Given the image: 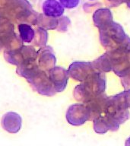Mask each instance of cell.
Instances as JSON below:
<instances>
[{
    "instance_id": "7a4b0ae2",
    "label": "cell",
    "mask_w": 130,
    "mask_h": 146,
    "mask_svg": "<svg viewBox=\"0 0 130 146\" xmlns=\"http://www.w3.org/2000/svg\"><path fill=\"white\" fill-rule=\"evenodd\" d=\"M106 84V78L103 72L94 71L82 84L75 87L73 95L78 101L88 102L92 98L104 92Z\"/></svg>"
},
{
    "instance_id": "52a82bcc",
    "label": "cell",
    "mask_w": 130,
    "mask_h": 146,
    "mask_svg": "<svg viewBox=\"0 0 130 146\" xmlns=\"http://www.w3.org/2000/svg\"><path fill=\"white\" fill-rule=\"evenodd\" d=\"M36 62L39 68L46 72H49L56 66V58L51 46H44L37 51Z\"/></svg>"
},
{
    "instance_id": "7c38bea8",
    "label": "cell",
    "mask_w": 130,
    "mask_h": 146,
    "mask_svg": "<svg viewBox=\"0 0 130 146\" xmlns=\"http://www.w3.org/2000/svg\"><path fill=\"white\" fill-rule=\"evenodd\" d=\"M15 34L13 22L9 18L0 15V39L3 42V44Z\"/></svg>"
},
{
    "instance_id": "6da1fadb",
    "label": "cell",
    "mask_w": 130,
    "mask_h": 146,
    "mask_svg": "<svg viewBox=\"0 0 130 146\" xmlns=\"http://www.w3.org/2000/svg\"><path fill=\"white\" fill-rule=\"evenodd\" d=\"M16 72L18 75L26 78L32 88L41 95L51 97L56 93L49 74L39 68L36 60L21 64L17 66Z\"/></svg>"
},
{
    "instance_id": "e0dca14e",
    "label": "cell",
    "mask_w": 130,
    "mask_h": 146,
    "mask_svg": "<svg viewBox=\"0 0 130 146\" xmlns=\"http://www.w3.org/2000/svg\"><path fill=\"white\" fill-rule=\"evenodd\" d=\"M70 20L68 17H59L58 19V26L56 27V30L59 32H66L67 31L69 25H70Z\"/></svg>"
},
{
    "instance_id": "d6986e66",
    "label": "cell",
    "mask_w": 130,
    "mask_h": 146,
    "mask_svg": "<svg viewBox=\"0 0 130 146\" xmlns=\"http://www.w3.org/2000/svg\"><path fill=\"white\" fill-rule=\"evenodd\" d=\"M121 82L125 89H130V69L125 76L122 77Z\"/></svg>"
},
{
    "instance_id": "ffe728a7",
    "label": "cell",
    "mask_w": 130,
    "mask_h": 146,
    "mask_svg": "<svg viewBox=\"0 0 130 146\" xmlns=\"http://www.w3.org/2000/svg\"><path fill=\"white\" fill-rule=\"evenodd\" d=\"M123 94L126 106H127L128 108H130V89H127L126 91H123Z\"/></svg>"
},
{
    "instance_id": "9c48e42d",
    "label": "cell",
    "mask_w": 130,
    "mask_h": 146,
    "mask_svg": "<svg viewBox=\"0 0 130 146\" xmlns=\"http://www.w3.org/2000/svg\"><path fill=\"white\" fill-rule=\"evenodd\" d=\"M22 119L15 112H8L2 118V126L3 129L9 133H17L21 129Z\"/></svg>"
},
{
    "instance_id": "30bf717a",
    "label": "cell",
    "mask_w": 130,
    "mask_h": 146,
    "mask_svg": "<svg viewBox=\"0 0 130 146\" xmlns=\"http://www.w3.org/2000/svg\"><path fill=\"white\" fill-rule=\"evenodd\" d=\"M42 9L44 15L53 18L61 17L64 13L63 6L57 0H46Z\"/></svg>"
},
{
    "instance_id": "2e32d148",
    "label": "cell",
    "mask_w": 130,
    "mask_h": 146,
    "mask_svg": "<svg viewBox=\"0 0 130 146\" xmlns=\"http://www.w3.org/2000/svg\"><path fill=\"white\" fill-rule=\"evenodd\" d=\"M48 40V33L46 30L38 27L34 30V36L31 43L34 46L42 47L46 45Z\"/></svg>"
},
{
    "instance_id": "603a6c76",
    "label": "cell",
    "mask_w": 130,
    "mask_h": 146,
    "mask_svg": "<svg viewBox=\"0 0 130 146\" xmlns=\"http://www.w3.org/2000/svg\"><path fill=\"white\" fill-rule=\"evenodd\" d=\"M125 145H130V138L127 140V141H126V143H125Z\"/></svg>"
},
{
    "instance_id": "7402d4cb",
    "label": "cell",
    "mask_w": 130,
    "mask_h": 146,
    "mask_svg": "<svg viewBox=\"0 0 130 146\" xmlns=\"http://www.w3.org/2000/svg\"><path fill=\"white\" fill-rule=\"evenodd\" d=\"M4 48V44H3V42H2V40L0 39V51L2 50Z\"/></svg>"
},
{
    "instance_id": "5bb4252c",
    "label": "cell",
    "mask_w": 130,
    "mask_h": 146,
    "mask_svg": "<svg viewBox=\"0 0 130 146\" xmlns=\"http://www.w3.org/2000/svg\"><path fill=\"white\" fill-rule=\"evenodd\" d=\"M36 25L45 30H56L58 26V19L50 17L44 14H39Z\"/></svg>"
},
{
    "instance_id": "44dd1931",
    "label": "cell",
    "mask_w": 130,
    "mask_h": 146,
    "mask_svg": "<svg viewBox=\"0 0 130 146\" xmlns=\"http://www.w3.org/2000/svg\"><path fill=\"white\" fill-rule=\"evenodd\" d=\"M109 2H111L112 5H120L123 2H126L128 0H108Z\"/></svg>"
},
{
    "instance_id": "3957f363",
    "label": "cell",
    "mask_w": 130,
    "mask_h": 146,
    "mask_svg": "<svg viewBox=\"0 0 130 146\" xmlns=\"http://www.w3.org/2000/svg\"><path fill=\"white\" fill-rule=\"evenodd\" d=\"M129 36L125 34L123 27L117 23L111 22L100 29V40L103 47L108 50L119 47Z\"/></svg>"
},
{
    "instance_id": "ac0fdd59",
    "label": "cell",
    "mask_w": 130,
    "mask_h": 146,
    "mask_svg": "<svg viewBox=\"0 0 130 146\" xmlns=\"http://www.w3.org/2000/svg\"><path fill=\"white\" fill-rule=\"evenodd\" d=\"M59 2L63 6V8L72 9H75L78 5L80 0H59Z\"/></svg>"
},
{
    "instance_id": "8992f818",
    "label": "cell",
    "mask_w": 130,
    "mask_h": 146,
    "mask_svg": "<svg viewBox=\"0 0 130 146\" xmlns=\"http://www.w3.org/2000/svg\"><path fill=\"white\" fill-rule=\"evenodd\" d=\"M67 71L69 77L76 81L83 82L91 73L95 70L92 66V62H74L71 64Z\"/></svg>"
},
{
    "instance_id": "ba28073f",
    "label": "cell",
    "mask_w": 130,
    "mask_h": 146,
    "mask_svg": "<svg viewBox=\"0 0 130 146\" xmlns=\"http://www.w3.org/2000/svg\"><path fill=\"white\" fill-rule=\"evenodd\" d=\"M49 77L56 92H62L66 89L68 80V71L63 67L55 66L49 71Z\"/></svg>"
},
{
    "instance_id": "8fae6325",
    "label": "cell",
    "mask_w": 130,
    "mask_h": 146,
    "mask_svg": "<svg viewBox=\"0 0 130 146\" xmlns=\"http://www.w3.org/2000/svg\"><path fill=\"white\" fill-rule=\"evenodd\" d=\"M94 23L99 29L113 22V15L108 9H100L94 12L93 16Z\"/></svg>"
},
{
    "instance_id": "277c9868",
    "label": "cell",
    "mask_w": 130,
    "mask_h": 146,
    "mask_svg": "<svg viewBox=\"0 0 130 146\" xmlns=\"http://www.w3.org/2000/svg\"><path fill=\"white\" fill-rule=\"evenodd\" d=\"M4 58L9 63L18 66L26 62L36 60L37 51L31 46L23 45L19 49L5 50Z\"/></svg>"
},
{
    "instance_id": "4fadbf2b",
    "label": "cell",
    "mask_w": 130,
    "mask_h": 146,
    "mask_svg": "<svg viewBox=\"0 0 130 146\" xmlns=\"http://www.w3.org/2000/svg\"><path fill=\"white\" fill-rule=\"evenodd\" d=\"M94 70L97 72H108L112 70V65L110 58L109 56V54L104 53L100 56L98 59H97L95 61L92 62Z\"/></svg>"
},
{
    "instance_id": "5b68a950",
    "label": "cell",
    "mask_w": 130,
    "mask_h": 146,
    "mask_svg": "<svg viewBox=\"0 0 130 146\" xmlns=\"http://www.w3.org/2000/svg\"><path fill=\"white\" fill-rule=\"evenodd\" d=\"M89 118V110L85 103L71 105L66 113V119L72 125H82Z\"/></svg>"
},
{
    "instance_id": "9a60e30c",
    "label": "cell",
    "mask_w": 130,
    "mask_h": 146,
    "mask_svg": "<svg viewBox=\"0 0 130 146\" xmlns=\"http://www.w3.org/2000/svg\"><path fill=\"white\" fill-rule=\"evenodd\" d=\"M19 36L25 43H31L34 36V30L31 25L21 23L18 26Z\"/></svg>"
}]
</instances>
